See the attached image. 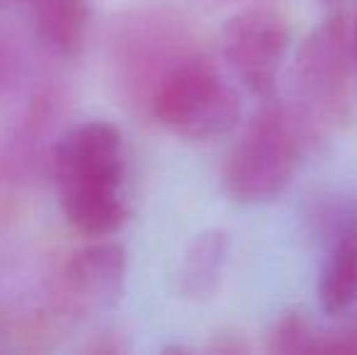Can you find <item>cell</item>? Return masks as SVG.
Listing matches in <instances>:
<instances>
[{
    "label": "cell",
    "mask_w": 357,
    "mask_h": 355,
    "mask_svg": "<svg viewBox=\"0 0 357 355\" xmlns=\"http://www.w3.org/2000/svg\"><path fill=\"white\" fill-rule=\"evenodd\" d=\"M34 34L52 54L78 56L90 29L88 0H32Z\"/></svg>",
    "instance_id": "obj_8"
},
{
    "label": "cell",
    "mask_w": 357,
    "mask_h": 355,
    "mask_svg": "<svg viewBox=\"0 0 357 355\" xmlns=\"http://www.w3.org/2000/svg\"><path fill=\"white\" fill-rule=\"evenodd\" d=\"M160 355H195L192 351H188L185 346H178V343H173V346H165Z\"/></svg>",
    "instance_id": "obj_15"
},
{
    "label": "cell",
    "mask_w": 357,
    "mask_h": 355,
    "mask_svg": "<svg viewBox=\"0 0 357 355\" xmlns=\"http://www.w3.org/2000/svg\"><path fill=\"white\" fill-rule=\"evenodd\" d=\"M127 251L114 241H95L71 253L61 268V292L73 309L109 307L127 282Z\"/></svg>",
    "instance_id": "obj_7"
},
{
    "label": "cell",
    "mask_w": 357,
    "mask_h": 355,
    "mask_svg": "<svg viewBox=\"0 0 357 355\" xmlns=\"http://www.w3.org/2000/svg\"><path fill=\"white\" fill-rule=\"evenodd\" d=\"M207 355H248V346L236 333H216Z\"/></svg>",
    "instance_id": "obj_14"
},
{
    "label": "cell",
    "mask_w": 357,
    "mask_h": 355,
    "mask_svg": "<svg viewBox=\"0 0 357 355\" xmlns=\"http://www.w3.org/2000/svg\"><path fill=\"white\" fill-rule=\"evenodd\" d=\"M304 151H309V144L287 105H263L226 156L221 173L226 195L238 204H260L280 197Z\"/></svg>",
    "instance_id": "obj_3"
},
{
    "label": "cell",
    "mask_w": 357,
    "mask_h": 355,
    "mask_svg": "<svg viewBox=\"0 0 357 355\" xmlns=\"http://www.w3.org/2000/svg\"><path fill=\"white\" fill-rule=\"evenodd\" d=\"M355 59L353 27L343 15L321 22L301 42L284 105L309 149L348 122L353 112Z\"/></svg>",
    "instance_id": "obj_2"
},
{
    "label": "cell",
    "mask_w": 357,
    "mask_h": 355,
    "mask_svg": "<svg viewBox=\"0 0 357 355\" xmlns=\"http://www.w3.org/2000/svg\"><path fill=\"white\" fill-rule=\"evenodd\" d=\"M54 185L66 222L83 236L117 234L129 217L127 151L112 122L85 119L54 146Z\"/></svg>",
    "instance_id": "obj_1"
},
{
    "label": "cell",
    "mask_w": 357,
    "mask_h": 355,
    "mask_svg": "<svg viewBox=\"0 0 357 355\" xmlns=\"http://www.w3.org/2000/svg\"><path fill=\"white\" fill-rule=\"evenodd\" d=\"M309 224L326 248L340 243L357 246V197L355 195H324L309 207Z\"/></svg>",
    "instance_id": "obj_11"
},
{
    "label": "cell",
    "mask_w": 357,
    "mask_h": 355,
    "mask_svg": "<svg viewBox=\"0 0 357 355\" xmlns=\"http://www.w3.org/2000/svg\"><path fill=\"white\" fill-rule=\"evenodd\" d=\"M190 34L175 20L149 15L132 20L119 37L117 61L122 68V78L129 93L146 107L153 88L163 81V76L195 52Z\"/></svg>",
    "instance_id": "obj_6"
},
{
    "label": "cell",
    "mask_w": 357,
    "mask_h": 355,
    "mask_svg": "<svg viewBox=\"0 0 357 355\" xmlns=\"http://www.w3.org/2000/svg\"><path fill=\"white\" fill-rule=\"evenodd\" d=\"M321 333L301 312H287L268 336V355H319Z\"/></svg>",
    "instance_id": "obj_12"
},
{
    "label": "cell",
    "mask_w": 357,
    "mask_h": 355,
    "mask_svg": "<svg viewBox=\"0 0 357 355\" xmlns=\"http://www.w3.org/2000/svg\"><path fill=\"white\" fill-rule=\"evenodd\" d=\"M229 258V234L209 229L190 243L180 266V289L188 297H207L214 292Z\"/></svg>",
    "instance_id": "obj_9"
},
{
    "label": "cell",
    "mask_w": 357,
    "mask_h": 355,
    "mask_svg": "<svg viewBox=\"0 0 357 355\" xmlns=\"http://www.w3.org/2000/svg\"><path fill=\"white\" fill-rule=\"evenodd\" d=\"M353 42H355V54H357V17H355V24H353Z\"/></svg>",
    "instance_id": "obj_16"
},
{
    "label": "cell",
    "mask_w": 357,
    "mask_h": 355,
    "mask_svg": "<svg viewBox=\"0 0 357 355\" xmlns=\"http://www.w3.org/2000/svg\"><path fill=\"white\" fill-rule=\"evenodd\" d=\"M146 112L178 137L209 142L238 124L241 100L221 68L204 52L195 49L153 88Z\"/></svg>",
    "instance_id": "obj_4"
},
{
    "label": "cell",
    "mask_w": 357,
    "mask_h": 355,
    "mask_svg": "<svg viewBox=\"0 0 357 355\" xmlns=\"http://www.w3.org/2000/svg\"><path fill=\"white\" fill-rule=\"evenodd\" d=\"M321 307L331 317L350 314L357 307V246L340 243L328 248L319 278Z\"/></svg>",
    "instance_id": "obj_10"
},
{
    "label": "cell",
    "mask_w": 357,
    "mask_h": 355,
    "mask_svg": "<svg viewBox=\"0 0 357 355\" xmlns=\"http://www.w3.org/2000/svg\"><path fill=\"white\" fill-rule=\"evenodd\" d=\"M289 24L278 10L248 8L224 24L221 54L248 93L270 98L289 52Z\"/></svg>",
    "instance_id": "obj_5"
},
{
    "label": "cell",
    "mask_w": 357,
    "mask_h": 355,
    "mask_svg": "<svg viewBox=\"0 0 357 355\" xmlns=\"http://www.w3.org/2000/svg\"><path fill=\"white\" fill-rule=\"evenodd\" d=\"M83 355H129L127 343L119 333H102L95 341L88 343V348L83 351Z\"/></svg>",
    "instance_id": "obj_13"
},
{
    "label": "cell",
    "mask_w": 357,
    "mask_h": 355,
    "mask_svg": "<svg viewBox=\"0 0 357 355\" xmlns=\"http://www.w3.org/2000/svg\"><path fill=\"white\" fill-rule=\"evenodd\" d=\"M348 322H350V324H355V326H357V307L353 309V317H350Z\"/></svg>",
    "instance_id": "obj_17"
}]
</instances>
